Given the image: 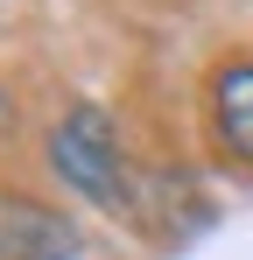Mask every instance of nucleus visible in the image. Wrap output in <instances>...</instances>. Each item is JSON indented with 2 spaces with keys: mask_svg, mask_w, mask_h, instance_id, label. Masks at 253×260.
Returning a JSON list of instances; mask_svg holds the SVG:
<instances>
[{
  "mask_svg": "<svg viewBox=\"0 0 253 260\" xmlns=\"http://www.w3.org/2000/svg\"><path fill=\"white\" fill-rule=\"evenodd\" d=\"M211 113H218V141H225L239 162H253V63H232V71L218 78Z\"/></svg>",
  "mask_w": 253,
  "mask_h": 260,
  "instance_id": "nucleus-2",
  "label": "nucleus"
},
{
  "mask_svg": "<svg viewBox=\"0 0 253 260\" xmlns=\"http://www.w3.org/2000/svg\"><path fill=\"white\" fill-rule=\"evenodd\" d=\"M49 155H56V176L78 183L91 204H120L126 197V162H120V141H113L106 106H78V113L56 127Z\"/></svg>",
  "mask_w": 253,
  "mask_h": 260,
  "instance_id": "nucleus-1",
  "label": "nucleus"
}]
</instances>
